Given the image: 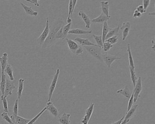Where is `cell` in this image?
I'll use <instances>...</instances> for the list:
<instances>
[{
	"label": "cell",
	"instance_id": "1",
	"mask_svg": "<svg viewBox=\"0 0 155 124\" xmlns=\"http://www.w3.org/2000/svg\"><path fill=\"white\" fill-rule=\"evenodd\" d=\"M64 25V21L61 18H57L55 20L52 26L50 27L48 37L42 45V48L43 49L49 48L57 42L58 40L56 38V33Z\"/></svg>",
	"mask_w": 155,
	"mask_h": 124
},
{
	"label": "cell",
	"instance_id": "2",
	"mask_svg": "<svg viewBox=\"0 0 155 124\" xmlns=\"http://www.w3.org/2000/svg\"><path fill=\"white\" fill-rule=\"evenodd\" d=\"M66 42L68 43V46L70 51L74 55L79 56L82 54L83 49L81 46H80L76 42L73 40L68 38H66Z\"/></svg>",
	"mask_w": 155,
	"mask_h": 124
},
{
	"label": "cell",
	"instance_id": "3",
	"mask_svg": "<svg viewBox=\"0 0 155 124\" xmlns=\"http://www.w3.org/2000/svg\"><path fill=\"white\" fill-rule=\"evenodd\" d=\"M86 50L88 53H90L92 56L98 60L102 61V56H101V50L102 48L101 47L96 46H84Z\"/></svg>",
	"mask_w": 155,
	"mask_h": 124
},
{
	"label": "cell",
	"instance_id": "4",
	"mask_svg": "<svg viewBox=\"0 0 155 124\" xmlns=\"http://www.w3.org/2000/svg\"><path fill=\"white\" fill-rule=\"evenodd\" d=\"M60 74V69H57L56 70V72L54 75L52 79V82H51V85L49 87V92H48V102L51 101V97L53 95V92H54L55 89L56 87L57 84V81H58L59 75Z\"/></svg>",
	"mask_w": 155,
	"mask_h": 124
},
{
	"label": "cell",
	"instance_id": "5",
	"mask_svg": "<svg viewBox=\"0 0 155 124\" xmlns=\"http://www.w3.org/2000/svg\"><path fill=\"white\" fill-rule=\"evenodd\" d=\"M50 31V26H49V18H46V27L44 28L42 32L39 36L38 39H37V43L40 46H42L45 42L46 38L48 37Z\"/></svg>",
	"mask_w": 155,
	"mask_h": 124
},
{
	"label": "cell",
	"instance_id": "6",
	"mask_svg": "<svg viewBox=\"0 0 155 124\" xmlns=\"http://www.w3.org/2000/svg\"><path fill=\"white\" fill-rule=\"evenodd\" d=\"M134 87V88L132 92L133 93L134 103H136L138 98L140 97V93L142 92V78H141V76L139 77V78L138 79L136 85Z\"/></svg>",
	"mask_w": 155,
	"mask_h": 124
},
{
	"label": "cell",
	"instance_id": "7",
	"mask_svg": "<svg viewBox=\"0 0 155 124\" xmlns=\"http://www.w3.org/2000/svg\"><path fill=\"white\" fill-rule=\"evenodd\" d=\"M101 56H102V61H103L104 63H105L106 65L109 68H110L111 64L115 61L121 59V57H117L114 56L110 55L107 52H105L101 54Z\"/></svg>",
	"mask_w": 155,
	"mask_h": 124
},
{
	"label": "cell",
	"instance_id": "8",
	"mask_svg": "<svg viewBox=\"0 0 155 124\" xmlns=\"http://www.w3.org/2000/svg\"><path fill=\"white\" fill-rule=\"evenodd\" d=\"M16 87L13 81L9 79L6 78V84L4 96L7 97L8 96H11L12 94V92L14 89H16Z\"/></svg>",
	"mask_w": 155,
	"mask_h": 124
},
{
	"label": "cell",
	"instance_id": "9",
	"mask_svg": "<svg viewBox=\"0 0 155 124\" xmlns=\"http://www.w3.org/2000/svg\"><path fill=\"white\" fill-rule=\"evenodd\" d=\"M137 105H134L132 107V108L128 112H127V114L125 116H124L123 120L121 124H127L129 122L130 120L133 117L134 115L135 114L136 110L137 108Z\"/></svg>",
	"mask_w": 155,
	"mask_h": 124
},
{
	"label": "cell",
	"instance_id": "10",
	"mask_svg": "<svg viewBox=\"0 0 155 124\" xmlns=\"http://www.w3.org/2000/svg\"><path fill=\"white\" fill-rule=\"evenodd\" d=\"M130 28H131V24L130 22L128 21L127 23H123V25L120 27V29L123 34V41H125L128 36Z\"/></svg>",
	"mask_w": 155,
	"mask_h": 124
},
{
	"label": "cell",
	"instance_id": "11",
	"mask_svg": "<svg viewBox=\"0 0 155 124\" xmlns=\"http://www.w3.org/2000/svg\"><path fill=\"white\" fill-rule=\"evenodd\" d=\"M46 107L47 108L46 110L49 111V113L51 115L55 117H58L59 116V111L51 101L48 102L46 104Z\"/></svg>",
	"mask_w": 155,
	"mask_h": 124
},
{
	"label": "cell",
	"instance_id": "12",
	"mask_svg": "<svg viewBox=\"0 0 155 124\" xmlns=\"http://www.w3.org/2000/svg\"><path fill=\"white\" fill-rule=\"evenodd\" d=\"M10 117L14 124H27L30 120L29 119L21 117L18 115L16 116H14L12 115Z\"/></svg>",
	"mask_w": 155,
	"mask_h": 124
},
{
	"label": "cell",
	"instance_id": "13",
	"mask_svg": "<svg viewBox=\"0 0 155 124\" xmlns=\"http://www.w3.org/2000/svg\"><path fill=\"white\" fill-rule=\"evenodd\" d=\"M20 4L23 8L25 13L28 15L34 16H38V12L37 11H34L32 9V6H27L25 5L23 2H20Z\"/></svg>",
	"mask_w": 155,
	"mask_h": 124
},
{
	"label": "cell",
	"instance_id": "14",
	"mask_svg": "<svg viewBox=\"0 0 155 124\" xmlns=\"http://www.w3.org/2000/svg\"><path fill=\"white\" fill-rule=\"evenodd\" d=\"M111 18V16H107L101 12V13L98 17L93 19L91 20V22L94 23H103L106 21H107Z\"/></svg>",
	"mask_w": 155,
	"mask_h": 124
},
{
	"label": "cell",
	"instance_id": "15",
	"mask_svg": "<svg viewBox=\"0 0 155 124\" xmlns=\"http://www.w3.org/2000/svg\"><path fill=\"white\" fill-rule=\"evenodd\" d=\"M78 14L79 16L82 18L83 20L85 22V24H86L85 25L87 29L90 28L92 22H91V19H90L88 16L82 11H79Z\"/></svg>",
	"mask_w": 155,
	"mask_h": 124
},
{
	"label": "cell",
	"instance_id": "16",
	"mask_svg": "<svg viewBox=\"0 0 155 124\" xmlns=\"http://www.w3.org/2000/svg\"><path fill=\"white\" fill-rule=\"evenodd\" d=\"M74 40L78 42L79 43L80 45L84 46H98L97 45L94 44L93 43L90 42L88 39H83V38L78 37L76 38Z\"/></svg>",
	"mask_w": 155,
	"mask_h": 124
},
{
	"label": "cell",
	"instance_id": "17",
	"mask_svg": "<svg viewBox=\"0 0 155 124\" xmlns=\"http://www.w3.org/2000/svg\"><path fill=\"white\" fill-rule=\"evenodd\" d=\"M8 55L6 52L3 53L2 56L0 57V64L1 66V72H4L6 67L8 64Z\"/></svg>",
	"mask_w": 155,
	"mask_h": 124
},
{
	"label": "cell",
	"instance_id": "18",
	"mask_svg": "<svg viewBox=\"0 0 155 124\" xmlns=\"http://www.w3.org/2000/svg\"><path fill=\"white\" fill-rule=\"evenodd\" d=\"M92 33V30H85L80 29H73L70 30L69 32V34H74V35H86Z\"/></svg>",
	"mask_w": 155,
	"mask_h": 124
},
{
	"label": "cell",
	"instance_id": "19",
	"mask_svg": "<svg viewBox=\"0 0 155 124\" xmlns=\"http://www.w3.org/2000/svg\"><path fill=\"white\" fill-rule=\"evenodd\" d=\"M117 93L120 94L124 97L129 99L132 95V92H131V90L129 88L128 85H127L125 86L123 89H120L117 90L116 92Z\"/></svg>",
	"mask_w": 155,
	"mask_h": 124
},
{
	"label": "cell",
	"instance_id": "20",
	"mask_svg": "<svg viewBox=\"0 0 155 124\" xmlns=\"http://www.w3.org/2000/svg\"><path fill=\"white\" fill-rule=\"evenodd\" d=\"M70 116L68 113H63L58 119V122L60 124H70Z\"/></svg>",
	"mask_w": 155,
	"mask_h": 124
},
{
	"label": "cell",
	"instance_id": "21",
	"mask_svg": "<svg viewBox=\"0 0 155 124\" xmlns=\"http://www.w3.org/2000/svg\"><path fill=\"white\" fill-rule=\"evenodd\" d=\"M13 68L11 66V65L7 64L6 67L5 69L4 70V72L9 77V79L11 81H14L15 80L13 75Z\"/></svg>",
	"mask_w": 155,
	"mask_h": 124
},
{
	"label": "cell",
	"instance_id": "22",
	"mask_svg": "<svg viewBox=\"0 0 155 124\" xmlns=\"http://www.w3.org/2000/svg\"><path fill=\"white\" fill-rule=\"evenodd\" d=\"M101 5V9L102 12L106 16H109V4L107 1H102L100 2Z\"/></svg>",
	"mask_w": 155,
	"mask_h": 124
},
{
	"label": "cell",
	"instance_id": "23",
	"mask_svg": "<svg viewBox=\"0 0 155 124\" xmlns=\"http://www.w3.org/2000/svg\"><path fill=\"white\" fill-rule=\"evenodd\" d=\"M6 76L5 74L1 73V82H0V91L1 92V95L4 96L5 89L6 84Z\"/></svg>",
	"mask_w": 155,
	"mask_h": 124
},
{
	"label": "cell",
	"instance_id": "24",
	"mask_svg": "<svg viewBox=\"0 0 155 124\" xmlns=\"http://www.w3.org/2000/svg\"><path fill=\"white\" fill-rule=\"evenodd\" d=\"M127 51L128 55L129 62V66L135 70V66L133 58L132 55V51H131V46L130 44L128 43L127 45Z\"/></svg>",
	"mask_w": 155,
	"mask_h": 124
},
{
	"label": "cell",
	"instance_id": "25",
	"mask_svg": "<svg viewBox=\"0 0 155 124\" xmlns=\"http://www.w3.org/2000/svg\"><path fill=\"white\" fill-rule=\"evenodd\" d=\"M18 82L17 95H18V99L19 100L22 97L23 91L24 84L25 80L23 79L20 78Z\"/></svg>",
	"mask_w": 155,
	"mask_h": 124
},
{
	"label": "cell",
	"instance_id": "26",
	"mask_svg": "<svg viewBox=\"0 0 155 124\" xmlns=\"http://www.w3.org/2000/svg\"><path fill=\"white\" fill-rule=\"evenodd\" d=\"M110 29L111 28L109 27L107 21H106L105 23H103V27H102V35H101L103 44L104 43L105 41L106 37V35H107L108 32H109Z\"/></svg>",
	"mask_w": 155,
	"mask_h": 124
},
{
	"label": "cell",
	"instance_id": "27",
	"mask_svg": "<svg viewBox=\"0 0 155 124\" xmlns=\"http://www.w3.org/2000/svg\"><path fill=\"white\" fill-rule=\"evenodd\" d=\"M119 25L114 28H111L106 37L105 40L114 36H118L119 35Z\"/></svg>",
	"mask_w": 155,
	"mask_h": 124
},
{
	"label": "cell",
	"instance_id": "28",
	"mask_svg": "<svg viewBox=\"0 0 155 124\" xmlns=\"http://www.w3.org/2000/svg\"><path fill=\"white\" fill-rule=\"evenodd\" d=\"M94 105H95V104L94 103H91L89 106L85 111V115H86L89 120L91 119V116H92L93 111H94Z\"/></svg>",
	"mask_w": 155,
	"mask_h": 124
},
{
	"label": "cell",
	"instance_id": "29",
	"mask_svg": "<svg viewBox=\"0 0 155 124\" xmlns=\"http://www.w3.org/2000/svg\"><path fill=\"white\" fill-rule=\"evenodd\" d=\"M46 109H47L46 107H45L37 115H36L34 118L30 120V121H29L28 123L27 124H34L37 121V120L39 119V118H40V116L43 114L45 111H46Z\"/></svg>",
	"mask_w": 155,
	"mask_h": 124
},
{
	"label": "cell",
	"instance_id": "30",
	"mask_svg": "<svg viewBox=\"0 0 155 124\" xmlns=\"http://www.w3.org/2000/svg\"><path fill=\"white\" fill-rule=\"evenodd\" d=\"M129 70L130 72V74H131V80H132L133 85L134 87L136 85V83H137V75H136L135 70L133 69L132 68H131L130 66Z\"/></svg>",
	"mask_w": 155,
	"mask_h": 124
},
{
	"label": "cell",
	"instance_id": "31",
	"mask_svg": "<svg viewBox=\"0 0 155 124\" xmlns=\"http://www.w3.org/2000/svg\"><path fill=\"white\" fill-rule=\"evenodd\" d=\"M1 100L2 101L4 112L8 113L9 110H8V102H7L6 97H5L3 95H1Z\"/></svg>",
	"mask_w": 155,
	"mask_h": 124
},
{
	"label": "cell",
	"instance_id": "32",
	"mask_svg": "<svg viewBox=\"0 0 155 124\" xmlns=\"http://www.w3.org/2000/svg\"><path fill=\"white\" fill-rule=\"evenodd\" d=\"M72 23L64 25L62 27V31H63V34L64 37L66 38L70 30V27L72 26Z\"/></svg>",
	"mask_w": 155,
	"mask_h": 124
},
{
	"label": "cell",
	"instance_id": "33",
	"mask_svg": "<svg viewBox=\"0 0 155 124\" xmlns=\"http://www.w3.org/2000/svg\"><path fill=\"white\" fill-rule=\"evenodd\" d=\"M93 37L94 38L96 43H97V46H99L101 48L103 46V42H102V37L101 36H97V35L93 34Z\"/></svg>",
	"mask_w": 155,
	"mask_h": 124
},
{
	"label": "cell",
	"instance_id": "34",
	"mask_svg": "<svg viewBox=\"0 0 155 124\" xmlns=\"http://www.w3.org/2000/svg\"><path fill=\"white\" fill-rule=\"evenodd\" d=\"M1 116L4 120L7 122L8 124H14L12 120H11L10 116H9V115H8V113H6V112H3V113H1Z\"/></svg>",
	"mask_w": 155,
	"mask_h": 124
},
{
	"label": "cell",
	"instance_id": "35",
	"mask_svg": "<svg viewBox=\"0 0 155 124\" xmlns=\"http://www.w3.org/2000/svg\"><path fill=\"white\" fill-rule=\"evenodd\" d=\"M113 47V45H111L110 43L107 42H104V43L103 44L102 49H103L104 52H108V51H109Z\"/></svg>",
	"mask_w": 155,
	"mask_h": 124
},
{
	"label": "cell",
	"instance_id": "36",
	"mask_svg": "<svg viewBox=\"0 0 155 124\" xmlns=\"http://www.w3.org/2000/svg\"><path fill=\"white\" fill-rule=\"evenodd\" d=\"M18 99H17L15 102L14 105L13 107V113L12 114L14 116H16L18 115Z\"/></svg>",
	"mask_w": 155,
	"mask_h": 124
},
{
	"label": "cell",
	"instance_id": "37",
	"mask_svg": "<svg viewBox=\"0 0 155 124\" xmlns=\"http://www.w3.org/2000/svg\"><path fill=\"white\" fill-rule=\"evenodd\" d=\"M118 41V36H114V37H111L106 39L105 41V42H107L110 43L111 45H113L114 44H116Z\"/></svg>",
	"mask_w": 155,
	"mask_h": 124
},
{
	"label": "cell",
	"instance_id": "38",
	"mask_svg": "<svg viewBox=\"0 0 155 124\" xmlns=\"http://www.w3.org/2000/svg\"><path fill=\"white\" fill-rule=\"evenodd\" d=\"M62 27L56 33V38L57 40H58L59 39L64 40V39H65V38L64 37V36L63 34Z\"/></svg>",
	"mask_w": 155,
	"mask_h": 124
},
{
	"label": "cell",
	"instance_id": "39",
	"mask_svg": "<svg viewBox=\"0 0 155 124\" xmlns=\"http://www.w3.org/2000/svg\"><path fill=\"white\" fill-rule=\"evenodd\" d=\"M73 0H70L68 6V18H71L73 12Z\"/></svg>",
	"mask_w": 155,
	"mask_h": 124
},
{
	"label": "cell",
	"instance_id": "40",
	"mask_svg": "<svg viewBox=\"0 0 155 124\" xmlns=\"http://www.w3.org/2000/svg\"><path fill=\"white\" fill-rule=\"evenodd\" d=\"M134 97H133V93H132V95L131 96V97L129 99L128 103V109H127V112H128L130 109L132 108L133 105L134 104Z\"/></svg>",
	"mask_w": 155,
	"mask_h": 124
},
{
	"label": "cell",
	"instance_id": "41",
	"mask_svg": "<svg viewBox=\"0 0 155 124\" xmlns=\"http://www.w3.org/2000/svg\"><path fill=\"white\" fill-rule=\"evenodd\" d=\"M142 2H143V6H143L144 10L146 11L150 5L151 1L150 0H143Z\"/></svg>",
	"mask_w": 155,
	"mask_h": 124
},
{
	"label": "cell",
	"instance_id": "42",
	"mask_svg": "<svg viewBox=\"0 0 155 124\" xmlns=\"http://www.w3.org/2000/svg\"><path fill=\"white\" fill-rule=\"evenodd\" d=\"M89 120H89V119H88L87 116H86V115H85L84 116V117H83L81 121L80 122V123L82 124H88Z\"/></svg>",
	"mask_w": 155,
	"mask_h": 124
},
{
	"label": "cell",
	"instance_id": "43",
	"mask_svg": "<svg viewBox=\"0 0 155 124\" xmlns=\"http://www.w3.org/2000/svg\"><path fill=\"white\" fill-rule=\"evenodd\" d=\"M137 10L138 11H139L140 13L142 14L146 13V11L144 10V8H143V6L142 5H139L137 7Z\"/></svg>",
	"mask_w": 155,
	"mask_h": 124
},
{
	"label": "cell",
	"instance_id": "44",
	"mask_svg": "<svg viewBox=\"0 0 155 124\" xmlns=\"http://www.w3.org/2000/svg\"><path fill=\"white\" fill-rule=\"evenodd\" d=\"M142 14L140 13L139 11H138L137 10H135L133 14V18H140L142 17Z\"/></svg>",
	"mask_w": 155,
	"mask_h": 124
},
{
	"label": "cell",
	"instance_id": "45",
	"mask_svg": "<svg viewBox=\"0 0 155 124\" xmlns=\"http://www.w3.org/2000/svg\"><path fill=\"white\" fill-rule=\"evenodd\" d=\"M26 1L30 2L32 4H34L35 6H40V4L39 3V1L38 0H26Z\"/></svg>",
	"mask_w": 155,
	"mask_h": 124
},
{
	"label": "cell",
	"instance_id": "46",
	"mask_svg": "<svg viewBox=\"0 0 155 124\" xmlns=\"http://www.w3.org/2000/svg\"><path fill=\"white\" fill-rule=\"evenodd\" d=\"M124 118V116H123L119 120L116 121V122H113L111 124H121Z\"/></svg>",
	"mask_w": 155,
	"mask_h": 124
},
{
	"label": "cell",
	"instance_id": "47",
	"mask_svg": "<svg viewBox=\"0 0 155 124\" xmlns=\"http://www.w3.org/2000/svg\"><path fill=\"white\" fill-rule=\"evenodd\" d=\"M78 1L77 0H73V12H74V11L75 8L76 6V4H77V2H78Z\"/></svg>",
	"mask_w": 155,
	"mask_h": 124
},
{
	"label": "cell",
	"instance_id": "48",
	"mask_svg": "<svg viewBox=\"0 0 155 124\" xmlns=\"http://www.w3.org/2000/svg\"><path fill=\"white\" fill-rule=\"evenodd\" d=\"M67 23L68 24L72 23V19L71 18H67V20H66Z\"/></svg>",
	"mask_w": 155,
	"mask_h": 124
},
{
	"label": "cell",
	"instance_id": "49",
	"mask_svg": "<svg viewBox=\"0 0 155 124\" xmlns=\"http://www.w3.org/2000/svg\"><path fill=\"white\" fill-rule=\"evenodd\" d=\"M155 12L154 11H153V12H151V13H149V14H148V15H151V16H155Z\"/></svg>",
	"mask_w": 155,
	"mask_h": 124
}]
</instances>
